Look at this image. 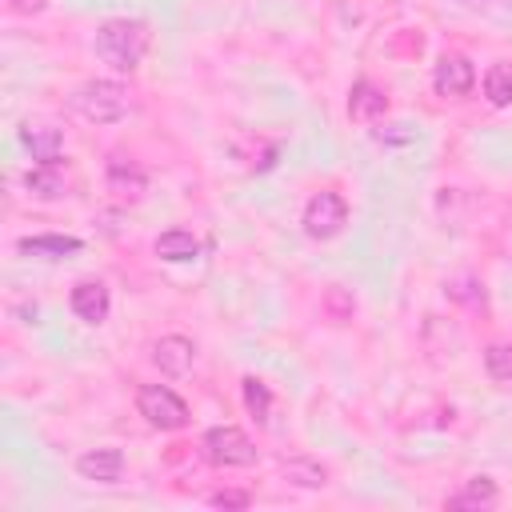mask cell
I'll use <instances>...</instances> for the list:
<instances>
[{"instance_id":"cell-1","label":"cell","mask_w":512,"mask_h":512,"mask_svg":"<svg viewBox=\"0 0 512 512\" xmlns=\"http://www.w3.org/2000/svg\"><path fill=\"white\" fill-rule=\"evenodd\" d=\"M148 44H152V28L140 16H112V20H104L96 28V40H92L96 56L112 72H136L144 52H148Z\"/></svg>"},{"instance_id":"cell-20","label":"cell","mask_w":512,"mask_h":512,"mask_svg":"<svg viewBox=\"0 0 512 512\" xmlns=\"http://www.w3.org/2000/svg\"><path fill=\"white\" fill-rule=\"evenodd\" d=\"M320 308H324V316L328 320H336V324H344V320H352V312H356V300L340 288V284H332L328 292H324V300H320Z\"/></svg>"},{"instance_id":"cell-21","label":"cell","mask_w":512,"mask_h":512,"mask_svg":"<svg viewBox=\"0 0 512 512\" xmlns=\"http://www.w3.org/2000/svg\"><path fill=\"white\" fill-rule=\"evenodd\" d=\"M484 368H488L492 380L512 384V344H492V348L484 352Z\"/></svg>"},{"instance_id":"cell-13","label":"cell","mask_w":512,"mask_h":512,"mask_svg":"<svg viewBox=\"0 0 512 512\" xmlns=\"http://www.w3.org/2000/svg\"><path fill=\"white\" fill-rule=\"evenodd\" d=\"M84 248L80 236H56V232H44V236H24L20 240V252L24 256H40V260H68Z\"/></svg>"},{"instance_id":"cell-9","label":"cell","mask_w":512,"mask_h":512,"mask_svg":"<svg viewBox=\"0 0 512 512\" xmlns=\"http://www.w3.org/2000/svg\"><path fill=\"white\" fill-rule=\"evenodd\" d=\"M196 360V344L188 336H160L152 344V364L164 372V376H184Z\"/></svg>"},{"instance_id":"cell-5","label":"cell","mask_w":512,"mask_h":512,"mask_svg":"<svg viewBox=\"0 0 512 512\" xmlns=\"http://www.w3.org/2000/svg\"><path fill=\"white\" fill-rule=\"evenodd\" d=\"M204 456L216 468H252L256 464V444L236 424H216V428L204 432Z\"/></svg>"},{"instance_id":"cell-12","label":"cell","mask_w":512,"mask_h":512,"mask_svg":"<svg viewBox=\"0 0 512 512\" xmlns=\"http://www.w3.org/2000/svg\"><path fill=\"white\" fill-rule=\"evenodd\" d=\"M20 140H24V148L32 152L36 164H56L60 152H64V136L52 124H24L20 128Z\"/></svg>"},{"instance_id":"cell-4","label":"cell","mask_w":512,"mask_h":512,"mask_svg":"<svg viewBox=\"0 0 512 512\" xmlns=\"http://www.w3.org/2000/svg\"><path fill=\"white\" fill-rule=\"evenodd\" d=\"M136 412H140L152 428H160V432H176V428L188 424V404H184L168 384H140V392H136Z\"/></svg>"},{"instance_id":"cell-22","label":"cell","mask_w":512,"mask_h":512,"mask_svg":"<svg viewBox=\"0 0 512 512\" xmlns=\"http://www.w3.org/2000/svg\"><path fill=\"white\" fill-rule=\"evenodd\" d=\"M208 504H212V508H248L252 496H248V492H232V488H224V492H212Z\"/></svg>"},{"instance_id":"cell-10","label":"cell","mask_w":512,"mask_h":512,"mask_svg":"<svg viewBox=\"0 0 512 512\" xmlns=\"http://www.w3.org/2000/svg\"><path fill=\"white\" fill-rule=\"evenodd\" d=\"M76 472L92 484H116L124 472V452L120 448H88L84 456H76Z\"/></svg>"},{"instance_id":"cell-11","label":"cell","mask_w":512,"mask_h":512,"mask_svg":"<svg viewBox=\"0 0 512 512\" xmlns=\"http://www.w3.org/2000/svg\"><path fill=\"white\" fill-rule=\"evenodd\" d=\"M384 112H388L384 88H376L372 80H356L352 92H348V116H352L356 124H372V120H380Z\"/></svg>"},{"instance_id":"cell-8","label":"cell","mask_w":512,"mask_h":512,"mask_svg":"<svg viewBox=\"0 0 512 512\" xmlns=\"http://www.w3.org/2000/svg\"><path fill=\"white\" fill-rule=\"evenodd\" d=\"M68 304H72V312H76L84 324H92V328H96V324H104V320H108L112 296H108L104 280H76V288H72Z\"/></svg>"},{"instance_id":"cell-15","label":"cell","mask_w":512,"mask_h":512,"mask_svg":"<svg viewBox=\"0 0 512 512\" xmlns=\"http://www.w3.org/2000/svg\"><path fill=\"white\" fill-rule=\"evenodd\" d=\"M152 248H156V256L168 260V264H188V260L200 256V240H196L188 228H168V232H160Z\"/></svg>"},{"instance_id":"cell-16","label":"cell","mask_w":512,"mask_h":512,"mask_svg":"<svg viewBox=\"0 0 512 512\" xmlns=\"http://www.w3.org/2000/svg\"><path fill=\"white\" fill-rule=\"evenodd\" d=\"M24 188H28V196H36V200H60V196L68 192V180L60 176L56 164H36V168L24 176Z\"/></svg>"},{"instance_id":"cell-6","label":"cell","mask_w":512,"mask_h":512,"mask_svg":"<svg viewBox=\"0 0 512 512\" xmlns=\"http://www.w3.org/2000/svg\"><path fill=\"white\" fill-rule=\"evenodd\" d=\"M472 84H476V68H472L468 56H460V52H444V56L436 60V68H432V88H436V96H444V100H460V96L472 92Z\"/></svg>"},{"instance_id":"cell-3","label":"cell","mask_w":512,"mask_h":512,"mask_svg":"<svg viewBox=\"0 0 512 512\" xmlns=\"http://www.w3.org/2000/svg\"><path fill=\"white\" fill-rule=\"evenodd\" d=\"M300 224H304V232L312 240H332L348 224V200L336 188H320V192L308 196V204L300 212Z\"/></svg>"},{"instance_id":"cell-19","label":"cell","mask_w":512,"mask_h":512,"mask_svg":"<svg viewBox=\"0 0 512 512\" xmlns=\"http://www.w3.org/2000/svg\"><path fill=\"white\" fill-rule=\"evenodd\" d=\"M244 408L252 412V420L256 424H268V416H272V392H268V384L264 380H256V376H244Z\"/></svg>"},{"instance_id":"cell-17","label":"cell","mask_w":512,"mask_h":512,"mask_svg":"<svg viewBox=\"0 0 512 512\" xmlns=\"http://www.w3.org/2000/svg\"><path fill=\"white\" fill-rule=\"evenodd\" d=\"M280 472H284V480L296 484V488H324V484H328V468H324L320 460H312V456H288V460L280 464Z\"/></svg>"},{"instance_id":"cell-14","label":"cell","mask_w":512,"mask_h":512,"mask_svg":"<svg viewBox=\"0 0 512 512\" xmlns=\"http://www.w3.org/2000/svg\"><path fill=\"white\" fill-rule=\"evenodd\" d=\"M500 500V488H496V480L492 476H472L456 496H448L444 504L448 508H456V512H480V508H492Z\"/></svg>"},{"instance_id":"cell-18","label":"cell","mask_w":512,"mask_h":512,"mask_svg":"<svg viewBox=\"0 0 512 512\" xmlns=\"http://www.w3.org/2000/svg\"><path fill=\"white\" fill-rule=\"evenodd\" d=\"M484 96L492 108H508L512 104V64H492L484 72Z\"/></svg>"},{"instance_id":"cell-7","label":"cell","mask_w":512,"mask_h":512,"mask_svg":"<svg viewBox=\"0 0 512 512\" xmlns=\"http://www.w3.org/2000/svg\"><path fill=\"white\" fill-rule=\"evenodd\" d=\"M104 184L116 200H140L148 192V172L128 156H112L104 168Z\"/></svg>"},{"instance_id":"cell-2","label":"cell","mask_w":512,"mask_h":512,"mask_svg":"<svg viewBox=\"0 0 512 512\" xmlns=\"http://www.w3.org/2000/svg\"><path fill=\"white\" fill-rule=\"evenodd\" d=\"M68 104H72V112L84 116L88 124H116V120L128 116L132 96H128V88H124L120 80H88V84H80V88L68 96Z\"/></svg>"}]
</instances>
